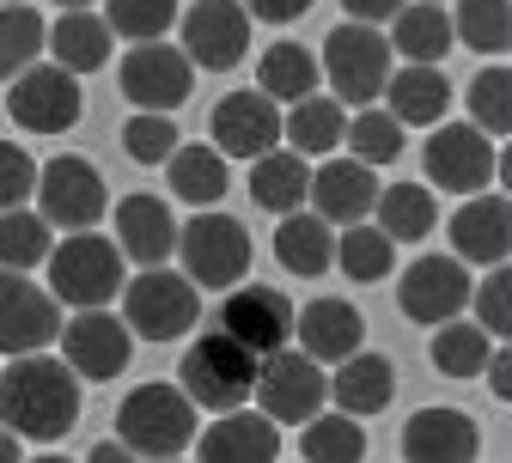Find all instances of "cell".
Returning a JSON list of instances; mask_svg holds the SVG:
<instances>
[{
  "label": "cell",
  "instance_id": "cell-1",
  "mask_svg": "<svg viewBox=\"0 0 512 463\" xmlns=\"http://www.w3.org/2000/svg\"><path fill=\"white\" fill-rule=\"evenodd\" d=\"M80 421V378L49 360V354H19L0 372V427L13 439H61Z\"/></svg>",
  "mask_w": 512,
  "mask_h": 463
},
{
  "label": "cell",
  "instance_id": "cell-2",
  "mask_svg": "<svg viewBox=\"0 0 512 463\" xmlns=\"http://www.w3.org/2000/svg\"><path fill=\"white\" fill-rule=\"evenodd\" d=\"M189 439H196V409L177 384H141L116 403V445L128 457L171 463L189 451Z\"/></svg>",
  "mask_w": 512,
  "mask_h": 463
},
{
  "label": "cell",
  "instance_id": "cell-3",
  "mask_svg": "<svg viewBox=\"0 0 512 463\" xmlns=\"http://www.w3.org/2000/svg\"><path fill=\"white\" fill-rule=\"evenodd\" d=\"M128 281V262L98 232H68L49 250V299L74 311H104Z\"/></svg>",
  "mask_w": 512,
  "mask_h": 463
},
{
  "label": "cell",
  "instance_id": "cell-4",
  "mask_svg": "<svg viewBox=\"0 0 512 463\" xmlns=\"http://www.w3.org/2000/svg\"><path fill=\"white\" fill-rule=\"evenodd\" d=\"M250 384H256V360L232 342V336H196L183 348V366H177V390L189 396V409H214V415H232L250 403Z\"/></svg>",
  "mask_w": 512,
  "mask_h": 463
},
{
  "label": "cell",
  "instance_id": "cell-5",
  "mask_svg": "<svg viewBox=\"0 0 512 463\" xmlns=\"http://www.w3.org/2000/svg\"><path fill=\"white\" fill-rule=\"evenodd\" d=\"M116 299H122V329L141 342H177L202 317V293L171 269H141L135 281H122Z\"/></svg>",
  "mask_w": 512,
  "mask_h": 463
},
{
  "label": "cell",
  "instance_id": "cell-6",
  "mask_svg": "<svg viewBox=\"0 0 512 463\" xmlns=\"http://www.w3.org/2000/svg\"><path fill=\"white\" fill-rule=\"evenodd\" d=\"M250 396H256V415H263L269 427H305L311 415H324L330 378H324V366H311L299 348H281L269 360H256Z\"/></svg>",
  "mask_w": 512,
  "mask_h": 463
},
{
  "label": "cell",
  "instance_id": "cell-7",
  "mask_svg": "<svg viewBox=\"0 0 512 463\" xmlns=\"http://www.w3.org/2000/svg\"><path fill=\"white\" fill-rule=\"evenodd\" d=\"M171 256H183V281L189 287H238L244 269H250V232L232 214L202 208L196 220L177 232Z\"/></svg>",
  "mask_w": 512,
  "mask_h": 463
},
{
  "label": "cell",
  "instance_id": "cell-8",
  "mask_svg": "<svg viewBox=\"0 0 512 463\" xmlns=\"http://www.w3.org/2000/svg\"><path fill=\"white\" fill-rule=\"evenodd\" d=\"M317 74H330L342 110L348 104L366 110L384 92V80H391V43H384V31H372V25H336L324 37V61H317Z\"/></svg>",
  "mask_w": 512,
  "mask_h": 463
},
{
  "label": "cell",
  "instance_id": "cell-9",
  "mask_svg": "<svg viewBox=\"0 0 512 463\" xmlns=\"http://www.w3.org/2000/svg\"><path fill=\"white\" fill-rule=\"evenodd\" d=\"M37 220L43 226H61V232H98L104 208H110V189L98 177L92 159H74V153H61L37 171Z\"/></svg>",
  "mask_w": 512,
  "mask_h": 463
},
{
  "label": "cell",
  "instance_id": "cell-10",
  "mask_svg": "<svg viewBox=\"0 0 512 463\" xmlns=\"http://www.w3.org/2000/svg\"><path fill=\"white\" fill-rule=\"evenodd\" d=\"M421 165L433 177V189H452V195H482L494 177H500V153L488 135H476L470 122H439L427 147H421Z\"/></svg>",
  "mask_w": 512,
  "mask_h": 463
},
{
  "label": "cell",
  "instance_id": "cell-11",
  "mask_svg": "<svg viewBox=\"0 0 512 463\" xmlns=\"http://www.w3.org/2000/svg\"><path fill=\"white\" fill-rule=\"evenodd\" d=\"M116 80H122V98L135 104V110H147V116H171L177 104H189L196 68L183 61L177 43H135V49L122 55Z\"/></svg>",
  "mask_w": 512,
  "mask_h": 463
},
{
  "label": "cell",
  "instance_id": "cell-12",
  "mask_svg": "<svg viewBox=\"0 0 512 463\" xmlns=\"http://www.w3.org/2000/svg\"><path fill=\"white\" fill-rule=\"evenodd\" d=\"M61 366H68L74 378H122L128 372V354H135V336L122 329L116 311H74L68 323H61Z\"/></svg>",
  "mask_w": 512,
  "mask_h": 463
},
{
  "label": "cell",
  "instance_id": "cell-13",
  "mask_svg": "<svg viewBox=\"0 0 512 463\" xmlns=\"http://www.w3.org/2000/svg\"><path fill=\"white\" fill-rule=\"evenodd\" d=\"M470 287L476 281L458 256H415L397 281V305H403L409 323L439 329V323H458V311L470 305Z\"/></svg>",
  "mask_w": 512,
  "mask_h": 463
},
{
  "label": "cell",
  "instance_id": "cell-14",
  "mask_svg": "<svg viewBox=\"0 0 512 463\" xmlns=\"http://www.w3.org/2000/svg\"><path fill=\"white\" fill-rule=\"evenodd\" d=\"M7 110H13L19 128H31V135H68L80 122V80L61 74L55 61H31L7 92Z\"/></svg>",
  "mask_w": 512,
  "mask_h": 463
},
{
  "label": "cell",
  "instance_id": "cell-15",
  "mask_svg": "<svg viewBox=\"0 0 512 463\" xmlns=\"http://www.w3.org/2000/svg\"><path fill=\"white\" fill-rule=\"evenodd\" d=\"M220 336H232L250 360H269L293 342V305L275 287H238L220 305Z\"/></svg>",
  "mask_w": 512,
  "mask_h": 463
},
{
  "label": "cell",
  "instance_id": "cell-16",
  "mask_svg": "<svg viewBox=\"0 0 512 463\" xmlns=\"http://www.w3.org/2000/svg\"><path fill=\"white\" fill-rule=\"evenodd\" d=\"M250 49V13L238 0H196L183 19V61L189 68H208V74H226L238 68Z\"/></svg>",
  "mask_w": 512,
  "mask_h": 463
},
{
  "label": "cell",
  "instance_id": "cell-17",
  "mask_svg": "<svg viewBox=\"0 0 512 463\" xmlns=\"http://www.w3.org/2000/svg\"><path fill=\"white\" fill-rule=\"evenodd\" d=\"M55 336H61V305L31 275L0 269V354H13V360L43 354Z\"/></svg>",
  "mask_w": 512,
  "mask_h": 463
},
{
  "label": "cell",
  "instance_id": "cell-18",
  "mask_svg": "<svg viewBox=\"0 0 512 463\" xmlns=\"http://www.w3.org/2000/svg\"><path fill=\"white\" fill-rule=\"evenodd\" d=\"M208 147L220 159H263L281 147V110L263 92H226L208 116Z\"/></svg>",
  "mask_w": 512,
  "mask_h": 463
},
{
  "label": "cell",
  "instance_id": "cell-19",
  "mask_svg": "<svg viewBox=\"0 0 512 463\" xmlns=\"http://www.w3.org/2000/svg\"><path fill=\"white\" fill-rule=\"evenodd\" d=\"M305 202L324 226H366V214L378 202V171H366L360 159H324L311 171Z\"/></svg>",
  "mask_w": 512,
  "mask_h": 463
},
{
  "label": "cell",
  "instance_id": "cell-20",
  "mask_svg": "<svg viewBox=\"0 0 512 463\" xmlns=\"http://www.w3.org/2000/svg\"><path fill=\"white\" fill-rule=\"evenodd\" d=\"M452 256L464 269H500L512 256V202L506 195H470L452 214Z\"/></svg>",
  "mask_w": 512,
  "mask_h": 463
},
{
  "label": "cell",
  "instance_id": "cell-21",
  "mask_svg": "<svg viewBox=\"0 0 512 463\" xmlns=\"http://www.w3.org/2000/svg\"><path fill=\"white\" fill-rule=\"evenodd\" d=\"M293 342L311 366H342L366 342V317L348 299H311L305 311H293Z\"/></svg>",
  "mask_w": 512,
  "mask_h": 463
},
{
  "label": "cell",
  "instance_id": "cell-22",
  "mask_svg": "<svg viewBox=\"0 0 512 463\" xmlns=\"http://www.w3.org/2000/svg\"><path fill=\"white\" fill-rule=\"evenodd\" d=\"M122 262H141V269H165L177 250V220L159 195H122L116 202V238Z\"/></svg>",
  "mask_w": 512,
  "mask_h": 463
},
{
  "label": "cell",
  "instance_id": "cell-23",
  "mask_svg": "<svg viewBox=\"0 0 512 463\" xmlns=\"http://www.w3.org/2000/svg\"><path fill=\"white\" fill-rule=\"evenodd\" d=\"M482 433L464 409H415L403 427V457L409 463H476Z\"/></svg>",
  "mask_w": 512,
  "mask_h": 463
},
{
  "label": "cell",
  "instance_id": "cell-24",
  "mask_svg": "<svg viewBox=\"0 0 512 463\" xmlns=\"http://www.w3.org/2000/svg\"><path fill=\"white\" fill-rule=\"evenodd\" d=\"M196 463H281V433L250 409L214 415V427L196 439Z\"/></svg>",
  "mask_w": 512,
  "mask_h": 463
},
{
  "label": "cell",
  "instance_id": "cell-25",
  "mask_svg": "<svg viewBox=\"0 0 512 463\" xmlns=\"http://www.w3.org/2000/svg\"><path fill=\"white\" fill-rule=\"evenodd\" d=\"M378 98H391V116L403 128H439L445 110H452V80H445V68H415V61H403V68H391Z\"/></svg>",
  "mask_w": 512,
  "mask_h": 463
},
{
  "label": "cell",
  "instance_id": "cell-26",
  "mask_svg": "<svg viewBox=\"0 0 512 463\" xmlns=\"http://www.w3.org/2000/svg\"><path fill=\"white\" fill-rule=\"evenodd\" d=\"M330 396H336V415L360 421V415H384V403L397 396V366L384 354H348L330 378Z\"/></svg>",
  "mask_w": 512,
  "mask_h": 463
},
{
  "label": "cell",
  "instance_id": "cell-27",
  "mask_svg": "<svg viewBox=\"0 0 512 463\" xmlns=\"http://www.w3.org/2000/svg\"><path fill=\"white\" fill-rule=\"evenodd\" d=\"M281 135H287V153H299L305 165L311 159H336L342 135H348V110L336 98H299L287 116H281Z\"/></svg>",
  "mask_w": 512,
  "mask_h": 463
},
{
  "label": "cell",
  "instance_id": "cell-28",
  "mask_svg": "<svg viewBox=\"0 0 512 463\" xmlns=\"http://www.w3.org/2000/svg\"><path fill=\"white\" fill-rule=\"evenodd\" d=\"M43 37H49V49H55V68H61V74H74V80L110 68V49H116L110 25H104L98 13H61Z\"/></svg>",
  "mask_w": 512,
  "mask_h": 463
},
{
  "label": "cell",
  "instance_id": "cell-29",
  "mask_svg": "<svg viewBox=\"0 0 512 463\" xmlns=\"http://www.w3.org/2000/svg\"><path fill=\"white\" fill-rule=\"evenodd\" d=\"M305 189H311V165H305L299 153L275 147V153H263V159H250V202L269 208L275 220L305 208Z\"/></svg>",
  "mask_w": 512,
  "mask_h": 463
},
{
  "label": "cell",
  "instance_id": "cell-30",
  "mask_svg": "<svg viewBox=\"0 0 512 463\" xmlns=\"http://www.w3.org/2000/svg\"><path fill=\"white\" fill-rule=\"evenodd\" d=\"M275 256H281V269L287 275H305V281H317L336 262V232L317 220V214H281V226H275Z\"/></svg>",
  "mask_w": 512,
  "mask_h": 463
},
{
  "label": "cell",
  "instance_id": "cell-31",
  "mask_svg": "<svg viewBox=\"0 0 512 463\" xmlns=\"http://www.w3.org/2000/svg\"><path fill=\"white\" fill-rule=\"evenodd\" d=\"M372 214H378V232L391 244H421L439 226V195L421 183H391V189H378Z\"/></svg>",
  "mask_w": 512,
  "mask_h": 463
},
{
  "label": "cell",
  "instance_id": "cell-32",
  "mask_svg": "<svg viewBox=\"0 0 512 463\" xmlns=\"http://www.w3.org/2000/svg\"><path fill=\"white\" fill-rule=\"evenodd\" d=\"M391 55L415 61V68H439V61L452 55V19H445L439 7H427V0L397 7V19H391Z\"/></svg>",
  "mask_w": 512,
  "mask_h": 463
},
{
  "label": "cell",
  "instance_id": "cell-33",
  "mask_svg": "<svg viewBox=\"0 0 512 463\" xmlns=\"http://www.w3.org/2000/svg\"><path fill=\"white\" fill-rule=\"evenodd\" d=\"M165 177H171V195L189 208H214L226 195V159L202 141H177V153L165 159Z\"/></svg>",
  "mask_w": 512,
  "mask_h": 463
},
{
  "label": "cell",
  "instance_id": "cell-34",
  "mask_svg": "<svg viewBox=\"0 0 512 463\" xmlns=\"http://www.w3.org/2000/svg\"><path fill=\"white\" fill-rule=\"evenodd\" d=\"M317 80H324V74H317V55L305 49V43H275V49H263V61H256V92H263L269 104L275 98H311L317 92Z\"/></svg>",
  "mask_w": 512,
  "mask_h": 463
},
{
  "label": "cell",
  "instance_id": "cell-35",
  "mask_svg": "<svg viewBox=\"0 0 512 463\" xmlns=\"http://www.w3.org/2000/svg\"><path fill=\"white\" fill-rule=\"evenodd\" d=\"M452 19V43L476 49V55H506L512 43V0H458V13H445Z\"/></svg>",
  "mask_w": 512,
  "mask_h": 463
},
{
  "label": "cell",
  "instance_id": "cell-36",
  "mask_svg": "<svg viewBox=\"0 0 512 463\" xmlns=\"http://www.w3.org/2000/svg\"><path fill=\"white\" fill-rule=\"evenodd\" d=\"M342 147H354L348 159H360L366 171H378V165H391V159L403 153V122H397L391 110L366 104V110H354V116H348V135H342Z\"/></svg>",
  "mask_w": 512,
  "mask_h": 463
},
{
  "label": "cell",
  "instance_id": "cell-37",
  "mask_svg": "<svg viewBox=\"0 0 512 463\" xmlns=\"http://www.w3.org/2000/svg\"><path fill=\"white\" fill-rule=\"evenodd\" d=\"M470 128L488 141H500L506 128H512V74H506V61H488V68H476L470 80Z\"/></svg>",
  "mask_w": 512,
  "mask_h": 463
},
{
  "label": "cell",
  "instance_id": "cell-38",
  "mask_svg": "<svg viewBox=\"0 0 512 463\" xmlns=\"http://www.w3.org/2000/svg\"><path fill=\"white\" fill-rule=\"evenodd\" d=\"M31 61H43V19L25 0H7L0 7V80H19Z\"/></svg>",
  "mask_w": 512,
  "mask_h": 463
},
{
  "label": "cell",
  "instance_id": "cell-39",
  "mask_svg": "<svg viewBox=\"0 0 512 463\" xmlns=\"http://www.w3.org/2000/svg\"><path fill=\"white\" fill-rule=\"evenodd\" d=\"M336 262H342V275L348 281H384L397 269V244L384 238L378 226H342L336 238Z\"/></svg>",
  "mask_w": 512,
  "mask_h": 463
},
{
  "label": "cell",
  "instance_id": "cell-40",
  "mask_svg": "<svg viewBox=\"0 0 512 463\" xmlns=\"http://www.w3.org/2000/svg\"><path fill=\"white\" fill-rule=\"evenodd\" d=\"M49 250H55V238L37 220V208H7V214H0V269L25 275V269H37Z\"/></svg>",
  "mask_w": 512,
  "mask_h": 463
},
{
  "label": "cell",
  "instance_id": "cell-41",
  "mask_svg": "<svg viewBox=\"0 0 512 463\" xmlns=\"http://www.w3.org/2000/svg\"><path fill=\"white\" fill-rule=\"evenodd\" d=\"M299 457L305 463H360L366 457V433L348 415H311L305 439H299Z\"/></svg>",
  "mask_w": 512,
  "mask_h": 463
},
{
  "label": "cell",
  "instance_id": "cell-42",
  "mask_svg": "<svg viewBox=\"0 0 512 463\" xmlns=\"http://www.w3.org/2000/svg\"><path fill=\"white\" fill-rule=\"evenodd\" d=\"M104 25L128 43H165V31L177 25V0H104Z\"/></svg>",
  "mask_w": 512,
  "mask_h": 463
},
{
  "label": "cell",
  "instance_id": "cell-43",
  "mask_svg": "<svg viewBox=\"0 0 512 463\" xmlns=\"http://www.w3.org/2000/svg\"><path fill=\"white\" fill-rule=\"evenodd\" d=\"M488 354H494V342L482 336L476 323H439V336H433V366H439L445 378H476V372L488 366Z\"/></svg>",
  "mask_w": 512,
  "mask_h": 463
},
{
  "label": "cell",
  "instance_id": "cell-44",
  "mask_svg": "<svg viewBox=\"0 0 512 463\" xmlns=\"http://www.w3.org/2000/svg\"><path fill=\"white\" fill-rule=\"evenodd\" d=\"M122 153L135 159V165H165L177 153V122L135 110V116H128V128H122Z\"/></svg>",
  "mask_w": 512,
  "mask_h": 463
},
{
  "label": "cell",
  "instance_id": "cell-45",
  "mask_svg": "<svg viewBox=\"0 0 512 463\" xmlns=\"http://www.w3.org/2000/svg\"><path fill=\"white\" fill-rule=\"evenodd\" d=\"M470 305H476V329L488 342H500L512 329V275H506V262L482 275V287H470Z\"/></svg>",
  "mask_w": 512,
  "mask_h": 463
},
{
  "label": "cell",
  "instance_id": "cell-46",
  "mask_svg": "<svg viewBox=\"0 0 512 463\" xmlns=\"http://www.w3.org/2000/svg\"><path fill=\"white\" fill-rule=\"evenodd\" d=\"M37 189V165H31V153L25 147H13V141H0V214L7 208H25V195Z\"/></svg>",
  "mask_w": 512,
  "mask_h": 463
},
{
  "label": "cell",
  "instance_id": "cell-47",
  "mask_svg": "<svg viewBox=\"0 0 512 463\" xmlns=\"http://www.w3.org/2000/svg\"><path fill=\"white\" fill-rule=\"evenodd\" d=\"M244 13L263 19V25H293V19L311 13V0H244Z\"/></svg>",
  "mask_w": 512,
  "mask_h": 463
},
{
  "label": "cell",
  "instance_id": "cell-48",
  "mask_svg": "<svg viewBox=\"0 0 512 463\" xmlns=\"http://www.w3.org/2000/svg\"><path fill=\"white\" fill-rule=\"evenodd\" d=\"M397 7H409V0H342L348 25H384V19H397Z\"/></svg>",
  "mask_w": 512,
  "mask_h": 463
},
{
  "label": "cell",
  "instance_id": "cell-49",
  "mask_svg": "<svg viewBox=\"0 0 512 463\" xmlns=\"http://www.w3.org/2000/svg\"><path fill=\"white\" fill-rule=\"evenodd\" d=\"M482 372H488V390H494V403H506V396H512V360H506V354L494 348Z\"/></svg>",
  "mask_w": 512,
  "mask_h": 463
},
{
  "label": "cell",
  "instance_id": "cell-50",
  "mask_svg": "<svg viewBox=\"0 0 512 463\" xmlns=\"http://www.w3.org/2000/svg\"><path fill=\"white\" fill-rule=\"evenodd\" d=\"M86 463H141V457H128L116 439H104V445H92V457H86Z\"/></svg>",
  "mask_w": 512,
  "mask_h": 463
},
{
  "label": "cell",
  "instance_id": "cell-51",
  "mask_svg": "<svg viewBox=\"0 0 512 463\" xmlns=\"http://www.w3.org/2000/svg\"><path fill=\"white\" fill-rule=\"evenodd\" d=\"M0 463H25V451H19V439L0 427Z\"/></svg>",
  "mask_w": 512,
  "mask_h": 463
},
{
  "label": "cell",
  "instance_id": "cell-52",
  "mask_svg": "<svg viewBox=\"0 0 512 463\" xmlns=\"http://www.w3.org/2000/svg\"><path fill=\"white\" fill-rule=\"evenodd\" d=\"M61 13H92V0H55Z\"/></svg>",
  "mask_w": 512,
  "mask_h": 463
},
{
  "label": "cell",
  "instance_id": "cell-53",
  "mask_svg": "<svg viewBox=\"0 0 512 463\" xmlns=\"http://www.w3.org/2000/svg\"><path fill=\"white\" fill-rule=\"evenodd\" d=\"M25 463H74V457H61V451H43V457H25Z\"/></svg>",
  "mask_w": 512,
  "mask_h": 463
},
{
  "label": "cell",
  "instance_id": "cell-54",
  "mask_svg": "<svg viewBox=\"0 0 512 463\" xmlns=\"http://www.w3.org/2000/svg\"><path fill=\"white\" fill-rule=\"evenodd\" d=\"M427 7H439V0H427Z\"/></svg>",
  "mask_w": 512,
  "mask_h": 463
},
{
  "label": "cell",
  "instance_id": "cell-55",
  "mask_svg": "<svg viewBox=\"0 0 512 463\" xmlns=\"http://www.w3.org/2000/svg\"><path fill=\"white\" fill-rule=\"evenodd\" d=\"M171 463H183V457H171Z\"/></svg>",
  "mask_w": 512,
  "mask_h": 463
}]
</instances>
